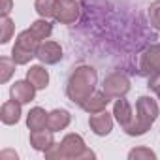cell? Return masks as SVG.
<instances>
[{"instance_id":"cell-1","label":"cell","mask_w":160,"mask_h":160,"mask_svg":"<svg viewBox=\"0 0 160 160\" xmlns=\"http://www.w3.org/2000/svg\"><path fill=\"white\" fill-rule=\"evenodd\" d=\"M98 83V72L89 66V64H81L73 68V72L68 77V83H66V96L72 104L81 108L87 98L94 92Z\"/></svg>"},{"instance_id":"cell-2","label":"cell","mask_w":160,"mask_h":160,"mask_svg":"<svg viewBox=\"0 0 160 160\" xmlns=\"http://www.w3.org/2000/svg\"><path fill=\"white\" fill-rule=\"evenodd\" d=\"M158 113H160V109H158L156 100H152L151 96H139L136 102V113H134L132 121L126 126H122L124 134L132 136V138L147 134L151 130L152 122L158 119Z\"/></svg>"},{"instance_id":"cell-3","label":"cell","mask_w":160,"mask_h":160,"mask_svg":"<svg viewBox=\"0 0 160 160\" xmlns=\"http://www.w3.org/2000/svg\"><path fill=\"white\" fill-rule=\"evenodd\" d=\"M85 149H87L85 139L79 134H66L60 143H55L43 154H45V158H51V160H55V158H58V160H64V158L79 160L81 158V152Z\"/></svg>"},{"instance_id":"cell-4","label":"cell","mask_w":160,"mask_h":160,"mask_svg":"<svg viewBox=\"0 0 160 160\" xmlns=\"http://www.w3.org/2000/svg\"><path fill=\"white\" fill-rule=\"evenodd\" d=\"M38 45H40V40H38L30 30H23V32H19L17 38H15V45H13V49H12V58H13L19 66H25V64H28V62L36 57Z\"/></svg>"},{"instance_id":"cell-5","label":"cell","mask_w":160,"mask_h":160,"mask_svg":"<svg viewBox=\"0 0 160 160\" xmlns=\"http://www.w3.org/2000/svg\"><path fill=\"white\" fill-rule=\"evenodd\" d=\"M102 91L106 94H109L111 98H119V96H126L130 91V79L121 73V72H113L104 79Z\"/></svg>"},{"instance_id":"cell-6","label":"cell","mask_w":160,"mask_h":160,"mask_svg":"<svg viewBox=\"0 0 160 160\" xmlns=\"http://www.w3.org/2000/svg\"><path fill=\"white\" fill-rule=\"evenodd\" d=\"M81 10L75 0H57V8H55V21L60 25H73L79 21Z\"/></svg>"},{"instance_id":"cell-7","label":"cell","mask_w":160,"mask_h":160,"mask_svg":"<svg viewBox=\"0 0 160 160\" xmlns=\"http://www.w3.org/2000/svg\"><path fill=\"white\" fill-rule=\"evenodd\" d=\"M139 70L143 75H154L160 72V45H151L141 53Z\"/></svg>"},{"instance_id":"cell-8","label":"cell","mask_w":160,"mask_h":160,"mask_svg":"<svg viewBox=\"0 0 160 160\" xmlns=\"http://www.w3.org/2000/svg\"><path fill=\"white\" fill-rule=\"evenodd\" d=\"M36 58L42 64H57L62 60V47L57 42H40L38 51H36Z\"/></svg>"},{"instance_id":"cell-9","label":"cell","mask_w":160,"mask_h":160,"mask_svg":"<svg viewBox=\"0 0 160 160\" xmlns=\"http://www.w3.org/2000/svg\"><path fill=\"white\" fill-rule=\"evenodd\" d=\"M113 113H108L106 109L100 111V113H92L89 117V126L92 130V134L104 138V136H109L111 130H113Z\"/></svg>"},{"instance_id":"cell-10","label":"cell","mask_w":160,"mask_h":160,"mask_svg":"<svg viewBox=\"0 0 160 160\" xmlns=\"http://www.w3.org/2000/svg\"><path fill=\"white\" fill-rule=\"evenodd\" d=\"M36 87L28 81V79H21V81H15L10 87V98L17 100L19 104H30L36 96Z\"/></svg>"},{"instance_id":"cell-11","label":"cell","mask_w":160,"mask_h":160,"mask_svg":"<svg viewBox=\"0 0 160 160\" xmlns=\"http://www.w3.org/2000/svg\"><path fill=\"white\" fill-rule=\"evenodd\" d=\"M55 132L53 130H32L30 132V145L34 151H40V152H45L47 149H51L55 145Z\"/></svg>"},{"instance_id":"cell-12","label":"cell","mask_w":160,"mask_h":160,"mask_svg":"<svg viewBox=\"0 0 160 160\" xmlns=\"http://www.w3.org/2000/svg\"><path fill=\"white\" fill-rule=\"evenodd\" d=\"M21 106H23V104H19L17 100H8V102H4L2 108H0V121H2L4 124H8V126L17 124V122L21 121V115H23Z\"/></svg>"},{"instance_id":"cell-13","label":"cell","mask_w":160,"mask_h":160,"mask_svg":"<svg viewBox=\"0 0 160 160\" xmlns=\"http://www.w3.org/2000/svg\"><path fill=\"white\" fill-rule=\"evenodd\" d=\"M111 102V96L109 94H106L104 91H94L89 98H87V102L81 106L89 115H92V113H100V111H104L106 108H108V104Z\"/></svg>"},{"instance_id":"cell-14","label":"cell","mask_w":160,"mask_h":160,"mask_svg":"<svg viewBox=\"0 0 160 160\" xmlns=\"http://www.w3.org/2000/svg\"><path fill=\"white\" fill-rule=\"evenodd\" d=\"M113 117H115V121H117L121 126H126V124L132 121L134 109H132L130 102H128L124 96H119V98L115 100V104H113Z\"/></svg>"},{"instance_id":"cell-15","label":"cell","mask_w":160,"mask_h":160,"mask_svg":"<svg viewBox=\"0 0 160 160\" xmlns=\"http://www.w3.org/2000/svg\"><path fill=\"white\" fill-rule=\"evenodd\" d=\"M70 121H72L70 111L58 108V109H53V111L49 113V117H47V128L53 130V132H60V130L68 128Z\"/></svg>"},{"instance_id":"cell-16","label":"cell","mask_w":160,"mask_h":160,"mask_svg":"<svg viewBox=\"0 0 160 160\" xmlns=\"http://www.w3.org/2000/svg\"><path fill=\"white\" fill-rule=\"evenodd\" d=\"M27 79L38 89V91H43L47 89L49 85V72L42 66V64H36V66H30L27 70Z\"/></svg>"},{"instance_id":"cell-17","label":"cell","mask_w":160,"mask_h":160,"mask_svg":"<svg viewBox=\"0 0 160 160\" xmlns=\"http://www.w3.org/2000/svg\"><path fill=\"white\" fill-rule=\"evenodd\" d=\"M47 117H49V113H45V109L43 108H32L30 111H28V115H27V126H28V130L32 132V130H43V128H47Z\"/></svg>"},{"instance_id":"cell-18","label":"cell","mask_w":160,"mask_h":160,"mask_svg":"<svg viewBox=\"0 0 160 160\" xmlns=\"http://www.w3.org/2000/svg\"><path fill=\"white\" fill-rule=\"evenodd\" d=\"M40 42L42 40H47L51 34H53V25L49 23V19H38V21H34L32 25H30V28H28Z\"/></svg>"},{"instance_id":"cell-19","label":"cell","mask_w":160,"mask_h":160,"mask_svg":"<svg viewBox=\"0 0 160 160\" xmlns=\"http://www.w3.org/2000/svg\"><path fill=\"white\" fill-rule=\"evenodd\" d=\"M55 8H57V0H36L34 2L36 13L40 17H43V19L55 17Z\"/></svg>"},{"instance_id":"cell-20","label":"cell","mask_w":160,"mask_h":160,"mask_svg":"<svg viewBox=\"0 0 160 160\" xmlns=\"http://www.w3.org/2000/svg\"><path fill=\"white\" fill-rule=\"evenodd\" d=\"M17 62L12 57H0V83H8L15 72Z\"/></svg>"},{"instance_id":"cell-21","label":"cell","mask_w":160,"mask_h":160,"mask_svg":"<svg viewBox=\"0 0 160 160\" xmlns=\"http://www.w3.org/2000/svg\"><path fill=\"white\" fill-rule=\"evenodd\" d=\"M0 27H2V36H0V43L6 45V43L12 40L13 32H15V23H13V21L6 15V17L0 19Z\"/></svg>"},{"instance_id":"cell-22","label":"cell","mask_w":160,"mask_h":160,"mask_svg":"<svg viewBox=\"0 0 160 160\" xmlns=\"http://www.w3.org/2000/svg\"><path fill=\"white\" fill-rule=\"evenodd\" d=\"M128 158L130 160H154L156 158V152L151 151L149 147H136L128 152Z\"/></svg>"},{"instance_id":"cell-23","label":"cell","mask_w":160,"mask_h":160,"mask_svg":"<svg viewBox=\"0 0 160 160\" xmlns=\"http://www.w3.org/2000/svg\"><path fill=\"white\" fill-rule=\"evenodd\" d=\"M149 21H151L152 28L160 30V0H154L149 6Z\"/></svg>"},{"instance_id":"cell-24","label":"cell","mask_w":160,"mask_h":160,"mask_svg":"<svg viewBox=\"0 0 160 160\" xmlns=\"http://www.w3.org/2000/svg\"><path fill=\"white\" fill-rule=\"evenodd\" d=\"M147 87H149V91H151V92H156V94H160V72L149 77V83H147Z\"/></svg>"},{"instance_id":"cell-25","label":"cell","mask_w":160,"mask_h":160,"mask_svg":"<svg viewBox=\"0 0 160 160\" xmlns=\"http://www.w3.org/2000/svg\"><path fill=\"white\" fill-rule=\"evenodd\" d=\"M12 8H13V2H12V0H2V17L10 15Z\"/></svg>"},{"instance_id":"cell-26","label":"cell","mask_w":160,"mask_h":160,"mask_svg":"<svg viewBox=\"0 0 160 160\" xmlns=\"http://www.w3.org/2000/svg\"><path fill=\"white\" fill-rule=\"evenodd\" d=\"M158 100H160V94H158Z\"/></svg>"}]
</instances>
